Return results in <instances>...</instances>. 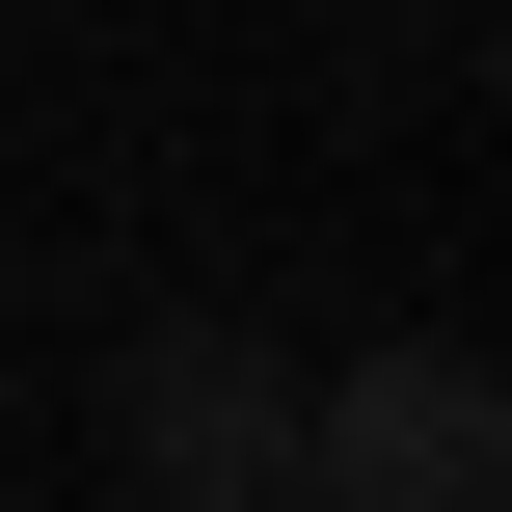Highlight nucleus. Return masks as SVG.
Masks as SVG:
<instances>
[{
  "mask_svg": "<svg viewBox=\"0 0 512 512\" xmlns=\"http://www.w3.org/2000/svg\"><path fill=\"white\" fill-rule=\"evenodd\" d=\"M108 486L297 512V351H270V324H135V351H108Z\"/></svg>",
  "mask_w": 512,
  "mask_h": 512,
  "instance_id": "f03ea898",
  "label": "nucleus"
},
{
  "mask_svg": "<svg viewBox=\"0 0 512 512\" xmlns=\"http://www.w3.org/2000/svg\"><path fill=\"white\" fill-rule=\"evenodd\" d=\"M297 486L324 512H512V378L459 324H378L351 378H297Z\"/></svg>",
  "mask_w": 512,
  "mask_h": 512,
  "instance_id": "f257e3e1",
  "label": "nucleus"
}]
</instances>
